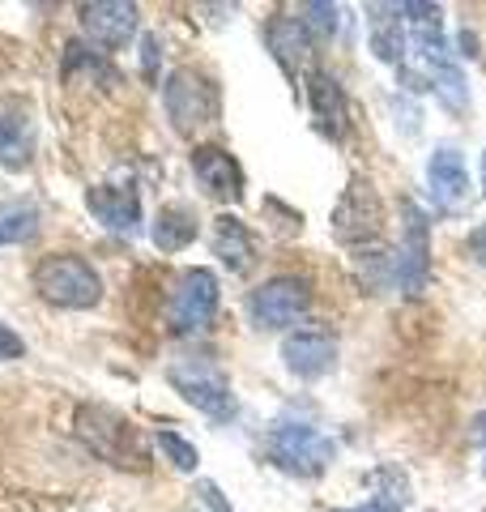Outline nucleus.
<instances>
[{
	"label": "nucleus",
	"mask_w": 486,
	"mask_h": 512,
	"mask_svg": "<svg viewBox=\"0 0 486 512\" xmlns=\"http://www.w3.org/2000/svg\"><path fill=\"white\" fill-rule=\"evenodd\" d=\"M35 291L56 303V308H94L103 299V278L86 256H73V252H56V256H43L35 265Z\"/></svg>",
	"instance_id": "obj_1"
},
{
	"label": "nucleus",
	"mask_w": 486,
	"mask_h": 512,
	"mask_svg": "<svg viewBox=\"0 0 486 512\" xmlns=\"http://www.w3.org/2000/svg\"><path fill=\"white\" fill-rule=\"evenodd\" d=\"M77 436L86 440V448L94 457L111 461L120 470H141L150 453L141 444V431L124 419V414L107 410V406H81L77 410Z\"/></svg>",
	"instance_id": "obj_2"
},
{
	"label": "nucleus",
	"mask_w": 486,
	"mask_h": 512,
	"mask_svg": "<svg viewBox=\"0 0 486 512\" xmlns=\"http://www.w3.org/2000/svg\"><path fill=\"white\" fill-rule=\"evenodd\" d=\"M269 457L273 466L286 470V474H299V478H316L329 470V461L337 457V444L329 436H320L316 427L307 423H278L269 431Z\"/></svg>",
	"instance_id": "obj_3"
},
{
	"label": "nucleus",
	"mask_w": 486,
	"mask_h": 512,
	"mask_svg": "<svg viewBox=\"0 0 486 512\" xmlns=\"http://www.w3.org/2000/svg\"><path fill=\"white\" fill-rule=\"evenodd\" d=\"M167 380L175 384V393H180L188 406H197L201 414H209V419H235L239 402H235L231 380H226V372L218 363H209V359L171 363Z\"/></svg>",
	"instance_id": "obj_4"
},
{
	"label": "nucleus",
	"mask_w": 486,
	"mask_h": 512,
	"mask_svg": "<svg viewBox=\"0 0 486 512\" xmlns=\"http://www.w3.org/2000/svg\"><path fill=\"white\" fill-rule=\"evenodd\" d=\"M218 316V278L214 269H184V278L175 282L171 303H167V325L175 338H197L214 325Z\"/></svg>",
	"instance_id": "obj_5"
},
{
	"label": "nucleus",
	"mask_w": 486,
	"mask_h": 512,
	"mask_svg": "<svg viewBox=\"0 0 486 512\" xmlns=\"http://www.w3.org/2000/svg\"><path fill=\"white\" fill-rule=\"evenodd\" d=\"M162 103H167L175 133H197L218 120V86L197 69H175L162 86Z\"/></svg>",
	"instance_id": "obj_6"
},
{
	"label": "nucleus",
	"mask_w": 486,
	"mask_h": 512,
	"mask_svg": "<svg viewBox=\"0 0 486 512\" xmlns=\"http://www.w3.org/2000/svg\"><path fill=\"white\" fill-rule=\"evenodd\" d=\"M307 308H312V286L295 274L269 278L248 295V312L256 320V329H286L295 320H303Z\"/></svg>",
	"instance_id": "obj_7"
},
{
	"label": "nucleus",
	"mask_w": 486,
	"mask_h": 512,
	"mask_svg": "<svg viewBox=\"0 0 486 512\" xmlns=\"http://www.w3.org/2000/svg\"><path fill=\"white\" fill-rule=\"evenodd\" d=\"M397 282L405 295H423L431 278V227L414 201L401 205V252H397Z\"/></svg>",
	"instance_id": "obj_8"
},
{
	"label": "nucleus",
	"mask_w": 486,
	"mask_h": 512,
	"mask_svg": "<svg viewBox=\"0 0 486 512\" xmlns=\"http://www.w3.org/2000/svg\"><path fill=\"white\" fill-rule=\"evenodd\" d=\"M380 227H384V210H380L376 188L354 175L333 210V235L342 239V244H367V239L380 235Z\"/></svg>",
	"instance_id": "obj_9"
},
{
	"label": "nucleus",
	"mask_w": 486,
	"mask_h": 512,
	"mask_svg": "<svg viewBox=\"0 0 486 512\" xmlns=\"http://www.w3.org/2000/svg\"><path fill=\"white\" fill-rule=\"evenodd\" d=\"M77 18H81V30L103 52H120L137 35V5H124V0H94V5L77 9Z\"/></svg>",
	"instance_id": "obj_10"
},
{
	"label": "nucleus",
	"mask_w": 486,
	"mask_h": 512,
	"mask_svg": "<svg viewBox=\"0 0 486 512\" xmlns=\"http://www.w3.org/2000/svg\"><path fill=\"white\" fill-rule=\"evenodd\" d=\"M282 363L290 376L299 380H320L324 372H333L337 363V338L324 329H299L290 333V338L282 342Z\"/></svg>",
	"instance_id": "obj_11"
},
{
	"label": "nucleus",
	"mask_w": 486,
	"mask_h": 512,
	"mask_svg": "<svg viewBox=\"0 0 486 512\" xmlns=\"http://www.w3.org/2000/svg\"><path fill=\"white\" fill-rule=\"evenodd\" d=\"M307 103H312V116H316V128L324 137L342 141L346 128H350V107H346V90L337 82L333 73L324 69H312L307 73Z\"/></svg>",
	"instance_id": "obj_12"
},
{
	"label": "nucleus",
	"mask_w": 486,
	"mask_h": 512,
	"mask_svg": "<svg viewBox=\"0 0 486 512\" xmlns=\"http://www.w3.org/2000/svg\"><path fill=\"white\" fill-rule=\"evenodd\" d=\"M192 175H197L201 188L214 201H239L243 197V167L235 163V154H226L222 146L192 150Z\"/></svg>",
	"instance_id": "obj_13"
},
{
	"label": "nucleus",
	"mask_w": 486,
	"mask_h": 512,
	"mask_svg": "<svg viewBox=\"0 0 486 512\" xmlns=\"http://www.w3.org/2000/svg\"><path fill=\"white\" fill-rule=\"evenodd\" d=\"M86 205H90V214L99 218L107 231H116V235H137L141 231V201H137L133 188H124V184H94L86 192Z\"/></svg>",
	"instance_id": "obj_14"
},
{
	"label": "nucleus",
	"mask_w": 486,
	"mask_h": 512,
	"mask_svg": "<svg viewBox=\"0 0 486 512\" xmlns=\"http://www.w3.org/2000/svg\"><path fill=\"white\" fill-rule=\"evenodd\" d=\"M427 180H431V197L440 210H461L469 201V171L457 146H435L427 163Z\"/></svg>",
	"instance_id": "obj_15"
},
{
	"label": "nucleus",
	"mask_w": 486,
	"mask_h": 512,
	"mask_svg": "<svg viewBox=\"0 0 486 512\" xmlns=\"http://www.w3.org/2000/svg\"><path fill=\"white\" fill-rule=\"evenodd\" d=\"M265 39H269V52L278 56V64H282L290 77H295L307 60H312V47H316V39L307 35L303 18H290V13H278V18L269 22Z\"/></svg>",
	"instance_id": "obj_16"
},
{
	"label": "nucleus",
	"mask_w": 486,
	"mask_h": 512,
	"mask_svg": "<svg viewBox=\"0 0 486 512\" xmlns=\"http://www.w3.org/2000/svg\"><path fill=\"white\" fill-rule=\"evenodd\" d=\"M367 30H371V52L384 64H401L410 52V35H405L401 5H371L367 9Z\"/></svg>",
	"instance_id": "obj_17"
},
{
	"label": "nucleus",
	"mask_w": 486,
	"mask_h": 512,
	"mask_svg": "<svg viewBox=\"0 0 486 512\" xmlns=\"http://www.w3.org/2000/svg\"><path fill=\"white\" fill-rule=\"evenodd\" d=\"M214 256L231 269V274H248L256 261V239L235 214H222L214 222Z\"/></svg>",
	"instance_id": "obj_18"
},
{
	"label": "nucleus",
	"mask_w": 486,
	"mask_h": 512,
	"mask_svg": "<svg viewBox=\"0 0 486 512\" xmlns=\"http://www.w3.org/2000/svg\"><path fill=\"white\" fill-rule=\"evenodd\" d=\"M154 244L162 252H184L192 239H197V214L188 210V205H162L154 214Z\"/></svg>",
	"instance_id": "obj_19"
},
{
	"label": "nucleus",
	"mask_w": 486,
	"mask_h": 512,
	"mask_svg": "<svg viewBox=\"0 0 486 512\" xmlns=\"http://www.w3.org/2000/svg\"><path fill=\"white\" fill-rule=\"evenodd\" d=\"M30 158H35V128H30V120L0 111V167L26 171Z\"/></svg>",
	"instance_id": "obj_20"
},
{
	"label": "nucleus",
	"mask_w": 486,
	"mask_h": 512,
	"mask_svg": "<svg viewBox=\"0 0 486 512\" xmlns=\"http://www.w3.org/2000/svg\"><path fill=\"white\" fill-rule=\"evenodd\" d=\"M371 487H376V495H371L367 504L342 508V512H401L405 504H410V483H405V474L397 466H380L376 474H371Z\"/></svg>",
	"instance_id": "obj_21"
},
{
	"label": "nucleus",
	"mask_w": 486,
	"mask_h": 512,
	"mask_svg": "<svg viewBox=\"0 0 486 512\" xmlns=\"http://www.w3.org/2000/svg\"><path fill=\"white\" fill-rule=\"evenodd\" d=\"M39 235V205L18 201V205H0V248L26 244Z\"/></svg>",
	"instance_id": "obj_22"
},
{
	"label": "nucleus",
	"mask_w": 486,
	"mask_h": 512,
	"mask_svg": "<svg viewBox=\"0 0 486 512\" xmlns=\"http://www.w3.org/2000/svg\"><path fill=\"white\" fill-rule=\"evenodd\" d=\"M154 440H158V448H162V453L171 457V466H175V470L192 474V470L201 466V453H197V444H188L184 436H175V431H158Z\"/></svg>",
	"instance_id": "obj_23"
},
{
	"label": "nucleus",
	"mask_w": 486,
	"mask_h": 512,
	"mask_svg": "<svg viewBox=\"0 0 486 512\" xmlns=\"http://www.w3.org/2000/svg\"><path fill=\"white\" fill-rule=\"evenodd\" d=\"M299 18L307 26V35H312L316 43H324L337 30V5H303Z\"/></svg>",
	"instance_id": "obj_24"
},
{
	"label": "nucleus",
	"mask_w": 486,
	"mask_h": 512,
	"mask_svg": "<svg viewBox=\"0 0 486 512\" xmlns=\"http://www.w3.org/2000/svg\"><path fill=\"white\" fill-rule=\"evenodd\" d=\"M26 355V342L18 338L13 329H5L0 325V363H9V359H22Z\"/></svg>",
	"instance_id": "obj_25"
},
{
	"label": "nucleus",
	"mask_w": 486,
	"mask_h": 512,
	"mask_svg": "<svg viewBox=\"0 0 486 512\" xmlns=\"http://www.w3.org/2000/svg\"><path fill=\"white\" fill-rule=\"evenodd\" d=\"M201 500H205V508H209V512H235V508H231V500L222 495V487H218V483H201Z\"/></svg>",
	"instance_id": "obj_26"
},
{
	"label": "nucleus",
	"mask_w": 486,
	"mask_h": 512,
	"mask_svg": "<svg viewBox=\"0 0 486 512\" xmlns=\"http://www.w3.org/2000/svg\"><path fill=\"white\" fill-rule=\"evenodd\" d=\"M141 73L150 77V82L158 77V39L154 35H145V43H141Z\"/></svg>",
	"instance_id": "obj_27"
},
{
	"label": "nucleus",
	"mask_w": 486,
	"mask_h": 512,
	"mask_svg": "<svg viewBox=\"0 0 486 512\" xmlns=\"http://www.w3.org/2000/svg\"><path fill=\"white\" fill-rule=\"evenodd\" d=\"M465 252H469V261L486 265V222H482V227L469 231V239H465Z\"/></svg>",
	"instance_id": "obj_28"
},
{
	"label": "nucleus",
	"mask_w": 486,
	"mask_h": 512,
	"mask_svg": "<svg viewBox=\"0 0 486 512\" xmlns=\"http://www.w3.org/2000/svg\"><path fill=\"white\" fill-rule=\"evenodd\" d=\"M482 192H486V154H482Z\"/></svg>",
	"instance_id": "obj_29"
},
{
	"label": "nucleus",
	"mask_w": 486,
	"mask_h": 512,
	"mask_svg": "<svg viewBox=\"0 0 486 512\" xmlns=\"http://www.w3.org/2000/svg\"><path fill=\"white\" fill-rule=\"evenodd\" d=\"M478 427H482V436H486V414H482V423H478Z\"/></svg>",
	"instance_id": "obj_30"
}]
</instances>
